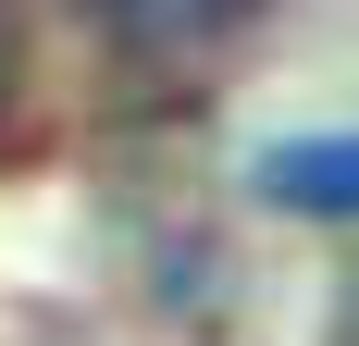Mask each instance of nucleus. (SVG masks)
<instances>
[{
	"mask_svg": "<svg viewBox=\"0 0 359 346\" xmlns=\"http://www.w3.org/2000/svg\"><path fill=\"white\" fill-rule=\"evenodd\" d=\"M248 186L273 210H297V223H347V210H359V148L347 137H273L248 161Z\"/></svg>",
	"mask_w": 359,
	"mask_h": 346,
	"instance_id": "obj_2",
	"label": "nucleus"
},
{
	"mask_svg": "<svg viewBox=\"0 0 359 346\" xmlns=\"http://www.w3.org/2000/svg\"><path fill=\"white\" fill-rule=\"evenodd\" d=\"M111 25V50H137V62H211L236 37L273 13V0H87Z\"/></svg>",
	"mask_w": 359,
	"mask_h": 346,
	"instance_id": "obj_1",
	"label": "nucleus"
},
{
	"mask_svg": "<svg viewBox=\"0 0 359 346\" xmlns=\"http://www.w3.org/2000/svg\"><path fill=\"white\" fill-rule=\"evenodd\" d=\"M13 99H25V0H0V124H13Z\"/></svg>",
	"mask_w": 359,
	"mask_h": 346,
	"instance_id": "obj_3",
	"label": "nucleus"
}]
</instances>
